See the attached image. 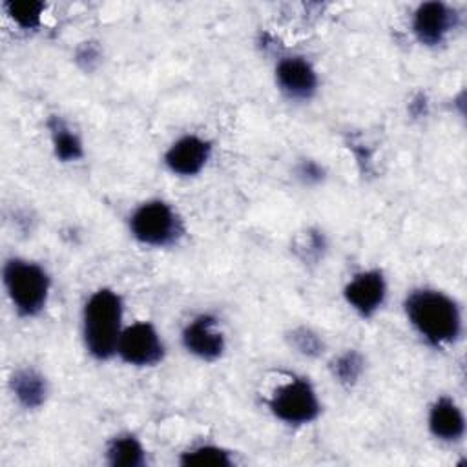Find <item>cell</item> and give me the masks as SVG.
<instances>
[{
	"label": "cell",
	"instance_id": "cell-6",
	"mask_svg": "<svg viewBox=\"0 0 467 467\" xmlns=\"http://www.w3.org/2000/svg\"><path fill=\"white\" fill-rule=\"evenodd\" d=\"M117 354L130 365L151 367L164 356L162 341L150 323H133L120 332Z\"/></svg>",
	"mask_w": 467,
	"mask_h": 467
},
{
	"label": "cell",
	"instance_id": "cell-8",
	"mask_svg": "<svg viewBox=\"0 0 467 467\" xmlns=\"http://www.w3.org/2000/svg\"><path fill=\"white\" fill-rule=\"evenodd\" d=\"M454 26V11H451L441 2H425L421 4L412 20L414 35L421 44L436 46Z\"/></svg>",
	"mask_w": 467,
	"mask_h": 467
},
{
	"label": "cell",
	"instance_id": "cell-1",
	"mask_svg": "<svg viewBox=\"0 0 467 467\" xmlns=\"http://www.w3.org/2000/svg\"><path fill=\"white\" fill-rule=\"evenodd\" d=\"M412 327L432 345L451 343L460 336L462 317L456 303L436 290H414L405 301Z\"/></svg>",
	"mask_w": 467,
	"mask_h": 467
},
{
	"label": "cell",
	"instance_id": "cell-16",
	"mask_svg": "<svg viewBox=\"0 0 467 467\" xmlns=\"http://www.w3.org/2000/svg\"><path fill=\"white\" fill-rule=\"evenodd\" d=\"M182 465H195V467H226L232 465L228 452L221 447L213 445H201L195 447L181 456Z\"/></svg>",
	"mask_w": 467,
	"mask_h": 467
},
{
	"label": "cell",
	"instance_id": "cell-20",
	"mask_svg": "<svg viewBox=\"0 0 467 467\" xmlns=\"http://www.w3.org/2000/svg\"><path fill=\"white\" fill-rule=\"evenodd\" d=\"M297 173H299V177L305 179L306 182H317V181H321V177H323V170H321L314 161H303L301 166H299V170H297Z\"/></svg>",
	"mask_w": 467,
	"mask_h": 467
},
{
	"label": "cell",
	"instance_id": "cell-4",
	"mask_svg": "<svg viewBox=\"0 0 467 467\" xmlns=\"http://www.w3.org/2000/svg\"><path fill=\"white\" fill-rule=\"evenodd\" d=\"M131 234L137 241L150 246H166L181 235V221L170 204L162 201H148L140 204L130 219Z\"/></svg>",
	"mask_w": 467,
	"mask_h": 467
},
{
	"label": "cell",
	"instance_id": "cell-11",
	"mask_svg": "<svg viewBox=\"0 0 467 467\" xmlns=\"http://www.w3.org/2000/svg\"><path fill=\"white\" fill-rule=\"evenodd\" d=\"M210 159V144L195 135H186L171 144L166 151V164L177 175H195L199 173Z\"/></svg>",
	"mask_w": 467,
	"mask_h": 467
},
{
	"label": "cell",
	"instance_id": "cell-19",
	"mask_svg": "<svg viewBox=\"0 0 467 467\" xmlns=\"http://www.w3.org/2000/svg\"><path fill=\"white\" fill-rule=\"evenodd\" d=\"M290 343L299 354L308 356V358H316L323 352V341L319 339V336L305 327L292 330Z\"/></svg>",
	"mask_w": 467,
	"mask_h": 467
},
{
	"label": "cell",
	"instance_id": "cell-12",
	"mask_svg": "<svg viewBox=\"0 0 467 467\" xmlns=\"http://www.w3.org/2000/svg\"><path fill=\"white\" fill-rule=\"evenodd\" d=\"M431 432L443 441H456L463 436L465 421L458 405L451 398H440L429 414Z\"/></svg>",
	"mask_w": 467,
	"mask_h": 467
},
{
	"label": "cell",
	"instance_id": "cell-18",
	"mask_svg": "<svg viewBox=\"0 0 467 467\" xmlns=\"http://www.w3.org/2000/svg\"><path fill=\"white\" fill-rule=\"evenodd\" d=\"M5 9L9 16L24 29H33L40 24V16L44 11L42 2H31V0H16V2H7Z\"/></svg>",
	"mask_w": 467,
	"mask_h": 467
},
{
	"label": "cell",
	"instance_id": "cell-13",
	"mask_svg": "<svg viewBox=\"0 0 467 467\" xmlns=\"http://www.w3.org/2000/svg\"><path fill=\"white\" fill-rule=\"evenodd\" d=\"M11 389L16 400L26 409H36L46 401V394H47L46 379L31 368L16 370L11 378Z\"/></svg>",
	"mask_w": 467,
	"mask_h": 467
},
{
	"label": "cell",
	"instance_id": "cell-5",
	"mask_svg": "<svg viewBox=\"0 0 467 467\" xmlns=\"http://www.w3.org/2000/svg\"><path fill=\"white\" fill-rule=\"evenodd\" d=\"M270 410L281 421L301 425L310 423L319 414V401L312 385L301 378H296L277 387L268 401Z\"/></svg>",
	"mask_w": 467,
	"mask_h": 467
},
{
	"label": "cell",
	"instance_id": "cell-2",
	"mask_svg": "<svg viewBox=\"0 0 467 467\" xmlns=\"http://www.w3.org/2000/svg\"><path fill=\"white\" fill-rule=\"evenodd\" d=\"M84 343L88 352L97 359H108L117 352L122 321V301L108 288L95 292L86 306L82 317Z\"/></svg>",
	"mask_w": 467,
	"mask_h": 467
},
{
	"label": "cell",
	"instance_id": "cell-17",
	"mask_svg": "<svg viewBox=\"0 0 467 467\" xmlns=\"http://www.w3.org/2000/svg\"><path fill=\"white\" fill-rule=\"evenodd\" d=\"M334 378L343 385H354L363 372V359L356 350H347L332 363Z\"/></svg>",
	"mask_w": 467,
	"mask_h": 467
},
{
	"label": "cell",
	"instance_id": "cell-9",
	"mask_svg": "<svg viewBox=\"0 0 467 467\" xmlns=\"http://www.w3.org/2000/svg\"><path fill=\"white\" fill-rule=\"evenodd\" d=\"M275 80L281 91L290 99H310L317 88L316 71L299 57L283 58L275 67Z\"/></svg>",
	"mask_w": 467,
	"mask_h": 467
},
{
	"label": "cell",
	"instance_id": "cell-7",
	"mask_svg": "<svg viewBox=\"0 0 467 467\" xmlns=\"http://www.w3.org/2000/svg\"><path fill=\"white\" fill-rule=\"evenodd\" d=\"M387 285L379 270H368L358 274L345 286L347 303L361 316H372L385 301Z\"/></svg>",
	"mask_w": 467,
	"mask_h": 467
},
{
	"label": "cell",
	"instance_id": "cell-10",
	"mask_svg": "<svg viewBox=\"0 0 467 467\" xmlns=\"http://www.w3.org/2000/svg\"><path fill=\"white\" fill-rule=\"evenodd\" d=\"M215 319L208 314L195 317L182 330V343L188 352L201 359H217L224 350V337L213 330Z\"/></svg>",
	"mask_w": 467,
	"mask_h": 467
},
{
	"label": "cell",
	"instance_id": "cell-14",
	"mask_svg": "<svg viewBox=\"0 0 467 467\" xmlns=\"http://www.w3.org/2000/svg\"><path fill=\"white\" fill-rule=\"evenodd\" d=\"M51 130V140L55 148V155L64 161H77L82 157V142L80 139L60 120V119H51L49 122Z\"/></svg>",
	"mask_w": 467,
	"mask_h": 467
},
{
	"label": "cell",
	"instance_id": "cell-3",
	"mask_svg": "<svg viewBox=\"0 0 467 467\" xmlns=\"http://www.w3.org/2000/svg\"><path fill=\"white\" fill-rule=\"evenodd\" d=\"M4 283L20 316L31 317L44 308L49 292V277L42 266L11 259L4 268Z\"/></svg>",
	"mask_w": 467,
	"mask_h": 467
},
{
	"label": "cell",
	"instance_id": "cell-15",
	"mask_svg": "<svg viewBox=\"0 0 467 467\" xmlns=\"http://www.w3.org/2000/svg\"><path fill=\"white\" fill-rule=\"evenodd\" d=\"M108 462L115 467H139L144 463V449L133 436H119L108 447Z\"/></svg>",
	"mask_w": 467,
	"mask_h": 467
}]
</instances>
